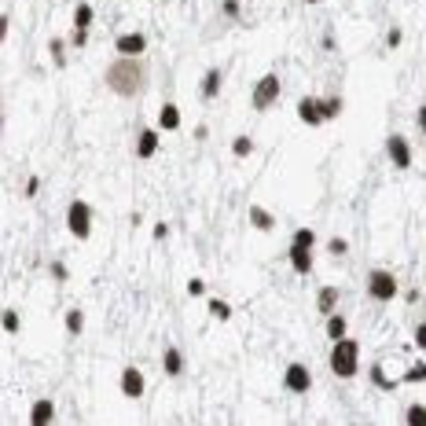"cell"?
Wrapping results in <instances>:
<instances>
[{
  "label": "cell",
  "instance_id": "cell-20",
  "mask_svg": "<svg viewBox=\"0 0 426 426\" xmlns=\"http://www.w3.org/2000/svg\"><path fill=\"white\" fill-rule=\"evenodd\" d=\"M368 382L375 386L379 393H397V386H401L397 379H390V375H386V371H382V364H371V368H368Z\"/></svg>",
  "mask_w": 426,
  "mask_h": 426
},
{
  "label": "cell",
  "instance_id": "cell-23",
  "mask_svg": "<svg viewBox=\"0 0 426 426\" xmlns=\"http://www.w3.org/2000/svg\"><path fill=\"white\" fill-rule=\"evenodd\" d=\"M63 324H67V334H70V338H81V334H85V313H81V309H67Z\"/></svg>",
  "mask_w": 426,
  "mask_h": 426
},
{
  "label": "cell",
  "instance_id": "cell-38",
  "mask_svg": "<svg viewBox=\"0 0 426 426\" xmlns=\"http://www.w3.org/2000/svg\"><path fill=\"white\" fill-rule=\"evenodd\" d=\"M8 33H11V15H8V11H0V48H4Z\"/></svg>",
  "mask_w": 426,
  "mask_h": 426
},
{
  "label": "cell",
  "instance_id": "cell-7",
  "mask_svg": "<svg viewBox=\"0 0 426 426\" xmlns=\"http://www.w3.org/2000/svg\"><path fill=\"white\" fill-rule=\"evenodd\" d=\"M386 158H390V165L393 170H411V140L408 136H401V133H390L386 136Z\"/></svg>",
  "mask_w": 426,
  "mask_h": 426
},
{
  "label": "cell",
  "instance_id": "cell-30",
  "mask_svg": "<svg viewBox=\"0 0 426 426\" xmlns=\"http://www.w3.org/2000/svg\"><path fill=\"white\" fill-rule=\"evenodd\" d=\"M48 276L56 279V283H67V279H70V265H67V261H59V257H56V261L48 265Z\"/></svg>",
  "mask_w": 426,
  "mask_h": 426
},
{
  "label": "cell",
  "instance_id": "cell-43",
  "mask_svg": "<svg viewBox=\"0 0 426 426\" xmlns=\"http://www.w3.org/2000/svg\"><path fill=\"white\" fill-rule=\"evenodd\" d=\"M419 298H423L419 290H404V302H408V305H419Z\"/></svg>",
  "mask_w": 426,
  "mask_h": 426
},
{
  "label": "cell",
  "instance_id": "cell-27",
  "mask_svg": "<svg viewBox=\"0 0 426 426\" xmlns=\"http://www.w3.org/2000/svg\"><path fill=\"white\" fill-rule=\"evenodd\" d=\"M416 382H426V360H419V364H408V371L401 375V386H416Z\"/></svg>",
  "mask_w": 426,
  "mask_h": 426
},
{
  "label": "cell",
  "instance_id": "cell-25",
  "mask_svg": "<svg viewBox=\"0 0 426 426\" xmlns=\"http://www.w3.org/2000/svg\"><path fill=\"white\" fill-rule=\"evenodd\" d=\"M0 327H4V334H19L22 331L19 309H0Z\"/></svg>",
  "mask_w": 426,
  "mask_h": 426
},
{
  "label": "cell",
  "instance_id": "cell-28",
  "mask_svg": "<svg viewBox=\"0 0 426 426\" xmlns=\"http://www.w3.org/2000/svg\"><path fill=\"white\" fill-rule=\"evenodd\" d=\"M231 154H236V158H250L254 154V136H247V133L236 136L231 140Z\"/></svg>",
  "mask_w": 426,
  "mask_h": 426
},
{
  "label": "cell",
  "instance_id": "cell-12",
  "mask_svg": "<svg viewBox=\"0 0 426 426\" xmlns=\"http://www.w3.org/2000/svg\"><path fill=\"white\" fill-rule=\"evenodd\" d=\"M298 122L309 125V129L324 125V107H320V96H302L298 99Z\"/></svg>",
  "mask_w": 426,
  "mask_h": 426
},
{
  "label": "cell",
  "instance_id": "cell-42",
  "mask_svg": "<svg viewBox=\"0 0 426 426\" xmlns=\"http://www.w3.org/2000/svg\"><path fill=\"white\" fill-rule=\"evenodd\" d=\"M191 136H195V140H206V136H210V129H206V125H195V129H191Z\"/></svg>",
  "mask_w": 426,
  "mask_h": 426
},
{
  "label": "cell",
  "instance_id": "cell-22",
  "mask_svg": "<svg viewBox=\"0 0 426 426\" xmlns=\"http://www.w3.org/2000/svg\"><path fill=\"white\" fill-rule=\"evenodd\" d=\"M320 107H324V122H334V118H342L345 99L338 92H334V96H320Z\"/></svg>",
  "mask_w": 426,
  "mask_h": 426
},
{
  "label": "cell",
  "instance_id": "cell-10",
  "mask_svg": "<svg viewBox=\"0 0 426 426\" xmlns=\"http://www.w3.org/2000/svg\"><path fill=\"white\" fill-rule=\"evenodd\" d=\"M287 261H290L294 276H313V268H316L313 247H298V243H290V247H287Z\"/></svg>",
  "mask_w": 426,
  "mask_h": 426
},
{
  "label": "cell",
  "instance_id": "cell-32",
  "mask_svg": "<svg viewBox=\"0 0 426 426\" xmlns=\"http://www.w3.org/2000/svg\"><path fill=\"white\" fill-rule=\"evenodd\" d=\"M327 254H334V257H345V254H350V239L331 236V239H327Z\"/></svg>",
  "mask_w": 426,
  "mask_h": 426
},
{
  "label": "cell",
  "instance_id": "cell-40",
  "mask_svg": "<svg viewBox=\"0 0 426 426\" xmlns=\"http://www.w3.org/2000/svg\"><path fill=\"white\" fill-rule=\"evenodd\" d=\"M88 44V30H74L70 33V48H85Z\"/></svg>",
  "mask_w": 426,
  "mask_h": 426
},
{
  "label": "cell",
  "instance_id": "cell-35",
  "mask_svg": "<svg viewBox=\"0 0 426 426\" xmlns=\"http://www.w3.org/2000/svg\"><path fill=\"white\" fill-rule=\"evenodd\" d=\"M37 191H41V177H26L22 195H26V199H37Z\"/></svg>",
  "mask_w": 426,
  "mask_h": 426
},
{
  "label": "cell",
  "instance_id": "cell-41",
  "mask_svg": "<svg viewBox=\"0 0 426 426\" xmlns=\"http://www.w3.org/2000/svg\"><path fill=\"white\" fill-rule=\"evenodd\" d=\"M151 236L158 239V243H162V239H170V224H165V221H158V224L151 228Z\"/></svg>",
  "mask_w": 426,
  "mask_h": 426
},
{
  "label": "cell",
  "instance_id": "cell-5",
  "mask_svg": "<svg viewBox=\"0 0 426 426\" xmlns=\"http://www.w3.org/2000/svg\"><path fill=\"white\" fill-rule=\"evenodd\" d=\"M364 290H368V298L371 302H379V305H390L397 294H401V283H397V276L390 272V268H371L368 279H364Z\"/></svg>",
  "mask_w": 426,
  "mask_h": 426
},
{
  "label": "cell",
  "instance_id": "cell-21",
  "mask_svg": "<svg viewBox=\"0 0 426 426\" xmlns=\"http://www.w3.org/2000/svg\"><path fill=\"white\" fill-rule=\"evenodd\" d=\"M96 26V8L88 0H77L74 4V30H92Z\"/></svg>",
  "mask_w": 426,
  "mask_h": 426
},
{
  "label": "cell",
  "instance_id": "cell-26",
  "mask_svg": "<svg viewBox=\"0 0 426 426\" xmlns=\"http://www.w3.org/2000/svg\"><path fill=\"white\" fill-rule=\"evenodd\" d=\"M210 316L217 320V324H228L236 313H231V305H228L224 298H210Z\"/></svg>",
  "mask_w": 426,
  "mask_h": 426
},
{
  "label": "cell",
  "instance_id": "cell-44",
  "mask_svg": "<svg viewBox=\"0 0 426 426\" xmlns=\"http://www.w3.org/2000/svg\"><path fill=\"white\" fill-rule=\"evenodd\" d=\"M416 125H419L423 133H426V107H419V114H416Z\"/></svg>",
  "mask_w": 426,
  "mask_h": 426
},
{
  "label": "cell",
  "instance_id": "cell-45",
  "mask_svg": "<svg viewBox=\"0 0 426 426\" xmlns=\"http://www.w3.org/2000/svg\"><path fill=\"white\" fill-rule=\"evenodd\" d=\"M302 4H309V8H316V4H320V0H302Z\"/></svg>",
  "mask_w": 426,
  "mask_h": 426
},
{
  "label": "cell",
  "instance_id": "cell-3",
  "mask_svg": "<svg viewBox=\"0 0 426 426\" xmlns=\"http://www.w3.org/2000/svg\"><path fill=\"white\" fill-rule=\"evenodd\" d=\"M279 96H283V77L276 74V70H268V74H261L254 81V92H250V107L257 110V114H268L279 103Z\"/></svg>",
  "mask_w": 426,
  "mask_h": 426
},
{
  "label": "cell",
  "instance_id": "cell-14",
  "mask_svg": "<svg viewBox=\"0 0 426 426\" xmlns=\"http://www.w3.org/2000/svg\"><path fill=\"white\" fill-rule=\"evenodd\" d=\"M56 416H59L56 401H51V397H37V401L30 404V416H26V419H30V426H51Z\"/></svg>",
  "mask_w": 426,
  "mask_h": 426
},
{
  "label": "cell",
  "instance_id": "cell-18",
  "mask_svg": "<svg viewBox=\"0 0 426 426\" xmlns=\"http://www.w3.org/2000/svg\"><path fill=\"white\" fill-rule=\"evenodd\" d=\"M338 298H342L338 287H331V283H327V287H320L316 290V313L320 316H331L334 309H338Z\"/></svg>",
  "mask_w": 426,
  "mask_h": 426
},
{
  "label": "cell",
  "instance_id": "cell-6",
  "mask_svg": "<svg viewBox=\"0 0 426 426\" xmlns=\"http://www.w3.org/2000/svg\"><path fill=\"white\" fill-rule=\"evenodd\" d=\"M283 390L294 393V397H305L309 390H313V371H309V364L290 360V364L283 368Z\"/></svg>",
  "mask_w": 426,
  "mask_h": 426
},
{
  "label": "cell",
  "instance_id": "cell-33",
  "mask_svg": "<svg viewBox=\"0 0 426 426\" xmlns=\"http://www.w3.org/2000/svg\"><path fill=\"white\" fill-rule=\"evenodd\" d=\"M188 298H206V279L202 276H191L188 279Z\"/></svg>",
  "mask_w": 426,
  "mask_h": 426
},
{
  "label": "cell",
  "instance_id": "cell-8",
  "mask_svg": "<svg viewBox=\"0 0 426 426\" xmlns=\"http://www.w3.org/2000/svg\"><path fill=\"white\" fill-rule=\"evenodd\" d=\"M118 390L129 397V401H140V397L147 393V375L140 368L129 364V368H122V375H118Z\"/></svg>",
  "mask_w": 426,
  "mask_h": 426
},
{
  "label": "cell",
  "instance_id": "cell-29",
  "mask_svg": "<svg viewBox=\"0 0 426 426\" xmlns=\"http://www.w3.org/2000/svg\"><path fill=\"white\" fill-rule=\"evenodd\" d=\"M404 426H426V404H408L404 408Z\"/></svg>",
  "mask_w": 426,
  "mask_h": 426
},
{
  "label": "cell",
  "instance_id": "cell-9",
  "mask_svg": "<svg viewBox=\"0 0 426 426\" xmlns=\"http://www.w3.org/2000/svg\"><path fill=\"white\" fill-rule=\"evenodd\" d=\"M158 136H162L158 125H144V129L136 133V147H133V151H136L140 162H151L154 154H158Z\"/></svg>",
  "mask_w": 426,
  "mask_h": 426
},
{
  "label": "cell",
  "instance_id": "cell-39",
  "mask_svg": "<svg viewBox=\"0 0 426 426\" xmlns=\"http://www.w3.org/2000/svg\"><path fill=\"white\" fill-rule=\"evenodd\" d=\"M320 44H324V51H334V48H338V37H334V30H324Z\"/></svg>",
  "mask_w": 426,
  "mask_h": 426
},
{
  "label": "cell",
  "instance_id": "cell-31",
  "mask_svg": "<svg viewBox=\"0 0 426 426\" xmlns=\"http://www.w3.org/2000/svg\"><path fill=\"white\" fill-rule=\"evenodd\" d=\"M290 243H298V247H316V231L313 228H294Z\"/></svg>",
  "mask_w": 426,
  "mask_h": 426
},
{
  "label": "cell",
  "instance_id": "cell-16",
  "mask_svg": "<svg viewBox=\"0 0 426 426\" xmlns=\"http://www.w3.org/2000/svg\"><path fill=\"white\" fill-rule=\"evenodd\" d=\"M184 353H180V345H165V350H162V371H165V375H170V379H180V375H184Z\"/></svg>",
  "mask_w": 426,
  "mask_h": 426
},
{
  "label": "cell",
  "instance_id": "cell-19",
  "mask_svg": "<svg viewBox=\"0 0 426 426\" xmlns=\"http://www.w3.org/2000/svg\"><path fill=\"white\" fill-rule=\"evenodd\" d=\"M324 331H327V342H338V338H345V334H350V320H345L338 309H334L331 316H324Z\"/></svg>",
  "mask_w": 426,
  "mask_h": 426
},
{
  "label": "cell",
  "instance_id": "cell-11",
  "mask_svg": "<svg viewBox=\"0 0 426 426\" xmlns=\"http://www.w3.org/2000/svg\"><path fill=\"white\" fill-rule=\"evenodd\" d=\"M114 51H118V56H144L147 51V33H140V30L118 33L114 37Z\"/></svg>",
  "mask_w": 426,
  "mask_h": 426
},
{
  "label": "cell",
  "instance_id": "cell-13",
  "mask_svg": "<svg viewBox=\"0 0 426 426\" xmlns=\"http://www.w3.org/2000/svg\"><path fill=\"white\" fill-rule=\"evenodd\" d=\"M221 88H224V70L221 67H210V70L202 74V81H199V99L210 103V99L221 96Z\"/></svg>",
  "mask_w": 426,
  "mask_h": 426
},
{
  "label": "cell",
  "instance_id": "cell-2",
  "mask_svg": "<svg viewBox=\"0 0 426 426\" xmlns=\"http://www.w3.org/2000/svg\"><path fill=\"white\" fill-rule=\"evenodd\" d=\"M327 364H331V375L334 379H342V382H350L360 375V342L357 338H338V342H331V353H327Z\"/></svg>",
  "mask_w": 426,
  "mask_h": 426
},
{
  "label": "cell",
  "instance_id": "cell-46",
  "mask_svg": "<svg viewBox=\"0 0 426 426\" xmlns=\"http://www.w3.org/2000/svg\"><path fill=\"white\" fill-rule=\"evenodd\" d=\"M0 136H4V114H0Z\"/></svg>",
  "mask_w": 426,
  "mask_h": 426
},
{
  "label": "cell",
  "instance_id": "cell-4",
  "mask_svg": "<svg viewBox=\"0 0 426 426\" xmlns=\"http://www.w3.org/2000/svg\"><path fill=\"white\" fill-rule=\"evenodd\" d=\"M92 228H96V210H92V202L88 199H74L67 206V231L77 239V243H85L88 236H92Z\"/></svg>",
  "mask_w": 426,
  "mask_h": 426
},
{
  "label": "cell",
  "instance_id": "cell-17",
  "mask_svg": "<svg viewBox=\"0 0 426 426\" xmlns=\"http://www.w3.org/2000/svg\"><path fill=\"white\" fill-rule=\"evenodd\" d=\"M154 125H158L162 133H177V129L184 125V114H180L177 103H162V107H158V122H154Z\"/></svg>",
  "mask_w": 426,
  "mask_h": 426
},
{
  "label": "cell",
  "instance_id": "cell-1",
  "mask_svg": "<svg viewBox=\"0 0 426 426\" xmlns=\"http://www.w3.org/2000/svg\"><path fill=\"white\" fill-rule=\"evenodd\" d=\"M147 81H151V67L144 56H114L103 70V85L118 99H140L147 92Z\"/></svg>",
  "mask_w": 426,
  "mask_h": 426
},
{
  "label": "cell",
  "instance_id": "cell-36",
  "mask_svg": "<svg viewBox=\"0 0 426 426\" xmlns=\"http://www.w3.org/2000/svg\"><path fill=\"white\" fill-rule=\"evenodd\" d=\"M401 41H404V30H401V26H393V30L386 33V48H401Z\"/></svg>",
  "mask_w": 426,
  "mask_h": 426
},
{
  "label": "cell",
  "instance_id": "cell-37",
  "mask_svg": "<svg viewBox=\"0 0 426 426\" xmlns=\"http://www.w3.org/2000/svg\"><path fill=\"white\" fill-rule=\"evenodd\" d=\"M411 342H416V350L426 353V324H416V331H411Z\"/></svg>",
  "mask_w": 426,
  "mask_h": 426
},
{
  "label": "cell",
  "instance_id": "cell-15",
  "mask_svg": "<svg viewBox=\"0 0 426 426\" xmlns=\"http://www.w3.org/2000/svg\"><path fill=\"white\" fill-rule=\"evenodd\" d=\"M247 221H250V228H254V231H276V213H272V210H265L261 202H250Z\"/></svg>",
  "mask_w": 426,
  "mask_h": 426
},
{
  "label": "cell",
  "instance_id": "cell-24",
  "mask_svg": "<svg viewBox=\"0 0 426 426\" xmlns=\"http://www.w3.org/2000/svg\"><path fill=\"white\" fill-rule=\"evenodd\" d=\"M48 51H51V67H56V70H67V41H63V37H51V41H48Z\"/></svg>",
  "mask_w": 426,
  "mask_h": 426
},
{
  "label": "cell",
  "instance_id": "cell-34",
  "mask_svg": "<svg viewBox=\"0 0 426 426\" xmlns=\"http://www.w3.org/2000/svg\"><path fill=\"white\" fill-rule=\"evenodd\" d=\"M221 15L224 19H243V4L239 0H221Z\"/></svg>",
  "mask_w": 426,
  "mask_h": 426
}]
</instances>
